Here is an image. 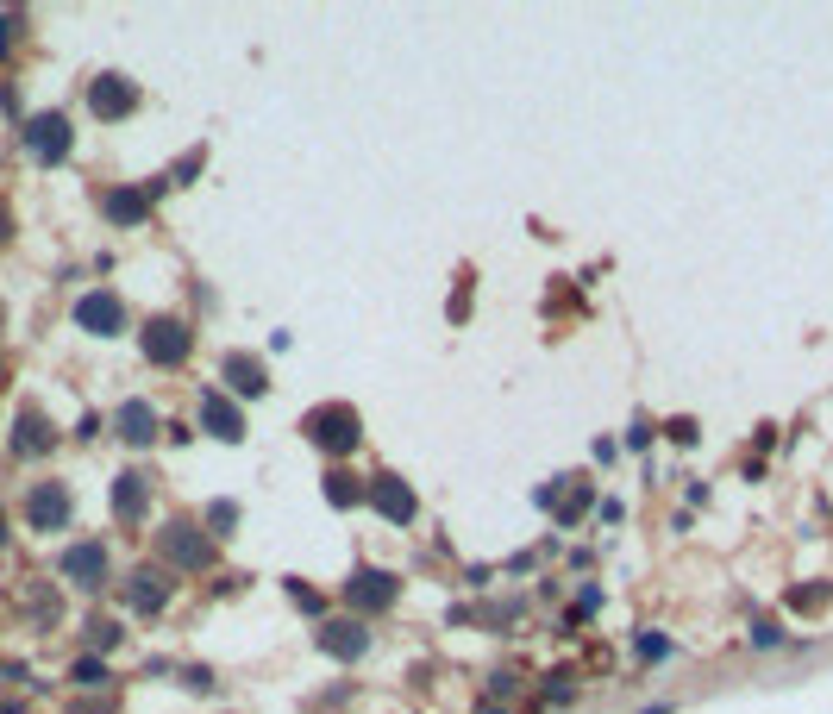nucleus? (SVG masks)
<instances>
[{"label": "nucleus", "mask_w": 833, "mask_h": 714, "mask_svg": "<svg viewBox=\"0 0 833 714\" xmlns=\"http://www.w3.org/2000/svg\"><path fill=\"white\" fill-rule=\"evenodd\" d=\"M76 326H82V332H94V339H113V332L126 326V307H119V295H113V289H94V295H82V301H76Z\"/></svg>", "instance_id": "1"}, {"label": "nucleus", "mask_w": 833, "mask_h": 714, "mask_svg": "<svg viewBox=\"0 0 833 714\" xmlns=\"http://www.w3.org/2000/svg\"><path fill=\"white\" fill-rule=\"evenodd\" d=\"M26 151H32L38 163H63V157H69V119H63V113L26 119Z\"/></svg>", "instance_id": "2"}, {"label": "nucleus", "mask_w": 833, "mask_h": 714, "mask_svg": "<svg viewBox=\"0 0 833 714\" xmlns=\"http://www.w3.org/2000/svg\"><path fill=\"white\" fill-rule=\"evenodd\" d=\"M26 520H32V533H63V520H69V489H63V483H32Z\"/></svg>", "instance_id": "3"}, {"label": "nucleus", "mask_w": 833, "mask_h": 714, "mask_svg": "<svg viewBox=\"0 0 833 714\" xmlns=\"http://www.w3.org/2000/svg\"><path fill=\"white\" fill-rule=\"evenodd\" d=\"M163 558L182 564V570H207L213 564V545L195 527H182V520H176V527H163Z\"/></svg>", "instance_id": "4"}, {"label": "nucleus", "mask_w": 833, "mask_h": 714, "mask_svg": "<svg viewBox=\"0 0 833 714\" xmlns=\"http://www.w3.org/2000/svg\"><path fill=\"white\" fill-rule=\"evenodd\" d=\"M88 107H94V119H126L138 107V88L126 76H101V82L88 88Z\"/></svg>", "instance_id": "5"}, {"label": "nucleus", "mask_w": 833, "mask_h": 714, "mask_svg": "<svg viewBox=\"0 0 833 714\" xmlns=\"http://www.w3.org/2000/svg\"><path fill=\"white\" fill-rule=\"evenodd\" d=\"M145 357L151 364H182L188 357V326L182 320H151L145 326Z\"/></svg>", "instance_id": "6"}, {"label": "nucleus", "mask_w": 833, "mask_h": 714, "mask_svg": "<svg viewBox=\"0 0 833 714\" xmlns=\"http://www.w3.org/2000/svg\"><path fill=\"white\" fill-rule=\"evenodd\" d=\"M307 426H314V439H320L326 451H351L357 439H364V433H357V414H351V408H320Z\"/></svg>", "instance_id": "7"}, {"label": "nucleus", "mask_w": 833, "mask_h": 714, "mask_svg": "<svg viewBox=\"0 0 833 714\" xmlns=\"http://www.w3.org/2000/svg\"><path fill=\"white\" fill-rule=\"evenodd\" d=\"M63 577L69 583H82V589H94V583H101L107 577V545H69V552H63Z\"/></svg>", "instance_id": "8"}, {"label": "nucleus", "mask_w": 833, "mask_h": 714, "mask_svg": "<svg viewBox=\"0 0 833 714\" xmlns=\"http://www.w3.org/2000/svg\"><path fill=\"white\" fill-rule=\"evenodd\" d=\"M201 426H207L213 439H245V414H238L226 395H213V389L201 395Z\"/></svg>", "instance_id": "9"}, {"label": "nucleus", "mask_w": 833, "mask_h": 714, "mask_svg": "<svg viewBox=\"0 0 833 714\" xmlns=\"http://www.w3.org/2000/svg\"><path fill=\"white\" fill-rule=\"evenodd\" d=\"M345 595L357 608H389L395 602V577H389V570H357V577L345 583Z\"/></svg>", "instance_id": "10"}, {"label": "nucleus", "mask_w": 833, "mask_h": 714, "mask_svg": "<svg viewBox=\"0 0 833 714\" xmlns=\"http://www.w3.org/2000/svg\"><path fill=\"white\" fill-rule=\"evenodd\" d=\"M370 502L383 508V514L395 520V527H408V520H414V495H408V483H401V476H376Z\"/></svg>", "instance_id": "11"}, {"label": "nucleus", "mask_w": 833, "mask_h": 714, "mask_svg": "<svg viewBox=\"0 0 833 714\" xmlns=\"http://www.w3.org/2000/svg\"><path fill=\"white\" fill-rule=\"evenodd\" d=\"M113 426H119V439H126V445H151V439H157V414H151V401H126V408L113 414Z\"/></svg>", "instance_id": "12"}, {"label": "nucleus", "mask_w": 833, "mask_h": 714, "mask_svg": "<svg viewBox=\"0 0 833 714\" xmlns=\"http://www.w3.org/2000/svg\"><path fill=\"white\" fill-rule=\"evenodd\" d=\"M320 646H326V652H339V658H364V646H370V633H364V621H326V633H320Z\"/></svg>", "instance_id": "13"}, {"label": "nucleus", "mask_w": 833, "mask_h": 714, "mask_svg": "<svg viewBox=\"0 0 833 714\" xmlns=\"http://www.w3.org/2000/svg\"><path fill=\"white\" fill-rule=\"evenodd\" d=\"M126 602H132L138 614H157L163 602H170V583H163L157 570H138V577H132V589H126Z\"/></svg>", "instance_id": "14"}, {"label": "nucleus", "mask_w": 833, "mask_h": 714, "mask_svg": "<svg viewBox=\"0 0 833 714\" xmlns=\"http://www.w3.org/2000/svg\"><path fill=\"white\" fill-rule=\"evenodd\" d=\"M113 514L119 520H138V514H145V476H119V483H113Z\"/></svg>", "instance_id": "15"}, {"label": "nucleus", "mask_w": 833, "mask_h": 714, "mask_svg": "<svg viewBox=\"0 0 833 714\" xmlns=\"http://www.w3.org/2000/svg\"><path fill=\"white\" fill-rule=\"evenodd\" d=\"M19 458H32V451H51V426H44V414H19V439H13Z\"/></svg>", "instance_id": "16"}, {"label": "nucleus", "mask_w": 833, "mask_h": 714, "mask_svg": "<svg viewBox=\"0 0 833 714\" xmlns=\"http://www.w3.org/2000/svg\"><path fill=\"white\" fill-rule=\"evenodd\" d=\"M107 220H113V226H138V220H145V195L113 188V195H107Z\"/></svg>", "instance_id": "17"}, {"label": "nucleus", "mask_w": 833, "mask_h": 714, "mask_svg": "<svg viewBox=\"0 0 833 714\" xmlns=\"http://www.w3.org/2000/svg\"><path fill=\"white\" fill-rule=\"evenodd\" d=\"M226 383H238L245 395H264V364L257 357H226Z\"/></svg>", "instance_id": "18"}, {"label": "nucleus", "mask_w": 833, "mask_h": 714, "mask_svg": "<svg viewBox=\"0 0 833 714\" xmlns=\"http://www.w3.org/2000/svg\"><path fill=\"white\" fill-rule=\"evenodd\" d=\"M69 677H76L82 689H94V683H101L107 671H101V658H82V664H76V671H69Z\"/></svg>", "instance_id": "19"}, {"label": "nucleus", "mask_w": 833, "mask_h": 714, "mask_svg": "<svg viewBox=\"0 0 833 714\" xmlns=\"http://www.w3.org/2000/svg\"><path fill=\"white\" fill-rule=\"evenodd\" d=\"M326 495H332V502H339V508H351V502H357V489H351V476H332V483H326Z\"/></svg>", "instance_id": "20"}, {"label": "nucleus", "mask_w": 833, "mask_h": 714, "mask_svg": "<svg viewBox=\"0 0 833 714\" xmlns=\"http://www.w3.org/2000/svg\"><path fill=\"white\" fill-rule=\"evenodd\" d=\"M13 38H19V19H13V13H0V57L13 51Z\"/></svg>", "instance_id": "21"}, {"label": "nucleus", "mask_w": 833, "mask_h": 714, "mask_svg": "<svg viewBox=\"0 0 833 714\" xmlns=\"http://www.w3.org/2000/svg\"><path fill=\"white\" fill-rule=\"evenodd\" d=\"M76 714H113V708H107V702H94V708H76Z\"/></svg>", "instance_id": "22"}, {"label": "nucleus", "mask_w": 833, "mask_h": 714, "mask_svg": "<svg viewBox=\"0 0 833 714\" xmlns=\"http://www.w3.org/2000/svg\"><path fill=\"white\" fill-rule=\"evenodd\" d=\"M0 539H7V520H0Z\"/></svg>", "instance_id": "23"}]
</instances>
